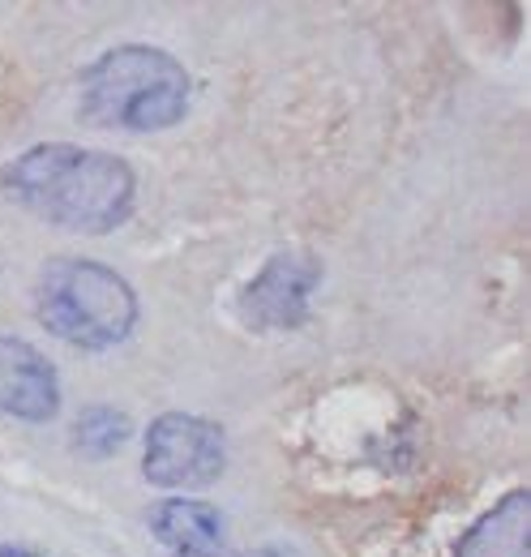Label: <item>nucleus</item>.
Segmentation results:
<instances>
[{
  "label": "nucleus",
  "instance_id": "1",
  "mask_svg": "<svg viewBox=\"0 0 531 557\" xmlns=\"http://www.w3.org/2000/svg\"><path fill=\"white\" fill-rule=\"evenodd\" d=\"M0 194L61 232L108 236L133 214L137 176L112 150L39 141L0 168Z\"/></svg>",
  "mask_w": 531,
  "mask_h": 557
},
{
  "label": "nucleus",
  "instance_id": "2",
  "mask_svg": "<svg viewBox=\"0 0 531 557\" xmlns=\"http://www.w3.org/2000/svg\"><path fill=\"white\" fill-rule=\"evenodd\" d=\"M189 70L150 44H121L77 77V116L95 129L163 134L189 112Z\"/></svg>",
  "mask_w": 531,
  "mask_h": 557
},
{
  "label": "nucleus",
  "instance_id": "3",
  "mask_svg": "<svg viewBox=\"0 0 531 557\" xmlns=\"http://www.w3.org/2000/svg\"><path fill=\"white\" fill-rule=\"evenodd\" d=\"M137 292L95 258H52L35 278V318L48 335L82 351L125 344L137 326Z\"/></svg>",
  "mask_w": 531,
  "mask_h": 557
},
{
  "label": "nucleus",
  "instance_id": "4",
  "mask_svg": "<svg viewBox=\"0 0 531 557\" xmlns=\"http://www.w3.org/2000/svg\"><path fill=\"white\" fill-rule=\"evenodd\" d=\"M227 472V437L214 420L194 412H163L150 420L141 446V476L168 493L210 488Z\"/></svg>",
  "mask_w": 531,
  "mask_h": 557
},
{
  "label": "nucleus",
  "instance_id": "5",
  "mask_svg": "<svg viewBox=\"0 0 531 557\" xmlns=\"http://www.w3.org/2000/svg\"><path fill=\"white\" fill-rule=\"evenodd\" d=\"M322 262L305 249H279L240 292V318L254 331H296L309 318Z\"/></svg>",
  "mask_w": 531,
  "mask_h": 557
},
{
  "label": "nucleus",
  "instance_id": "6",
  "mask_svg": "<svg viewBox=\"0 0 531 557\" xmlns=\"http://www.w3.org/2000/svg\"><path fill=\"white\" fill-rule=\"evenodd\" d=\"M61 412V377L35 344L0 335V417L48 424Z\"/></svg>",
  "mask_w": 531,
  "mask_h": 557
},
{
  "label": "nucleus",
  "instance_id": "7",
  "mask_svg": "<svg viewBox=\"0 0 531 557\" xmlns=\"http://www.w3.org/2000/svg\"><path fill=\"white\" fill-rule=\"evenodd\" d=\"M150 532L176 557H219L223 554V515L210 502L168 497L150 510Z\"/></svg>",
  "mask_w": 531,
  "mask_h": 557
},
{
  "label": "nucleus",
  "instance_id": "8",
  "mask_svg": "<svg viewBox=\"0 0 531 557\" xmlns=\"http://www.w3.org/2000/svg\"><path fill=\"white\" fill-rule=\"evenodd\" d=\"M455 557H531V493L515 488L493 510H484L467 536L459 541Z\"/></svg>",
  "mask_w": 531,
  "mask_h": 557
},
{
  "label": "nucleus",
  "instance_id": "9",
  "mask_svg": "<svg viewBox=\"0 0 531 557\" xmlns=\"http://www.w3.org/2000/svg\"><path fill=\"white\" fill-rule=\"evenodd\" d=\"M133 437V420L121 408L108 404H90L82 408L73 420V450L82 459H112L116 450H125V442Z\"/></svg>",
  "mask_w": 531,
  "mask_h": 557
},
{
  "label": "nucleus",
  "instance_id": "10",
  "mask_svg": "<svg viewBox=\"0 0 531 557\" xmlns=\"http://www.w3.org/2000/svg\"><path fill=\"white\" fill-rule=\"evenodd\" d=\"M240 557H300L296 549H287V545H262V549H249V554Z\"/></svg>",
  "mask_w": 531,
  "mask_h": 557
},
{
  "label": "nucleus",
  "instance_id": "11",
  "mask_svg": "<svg viewBox=\"0 0 531 557\" xmlns=\"http://www.w3.org/2000/svg\"><path fill=\"white\" fill-rule=\"evenodd\" d=\"M0 557H35V554H26V549H9V545H0Z\"/></svg>",
  "mask_w": 531,
  "mask_h": 557
}]
</instances>
